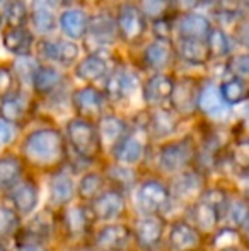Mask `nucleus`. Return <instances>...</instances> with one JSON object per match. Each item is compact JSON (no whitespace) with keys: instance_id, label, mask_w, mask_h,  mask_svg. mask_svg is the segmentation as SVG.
<instances>
[{"instance_id":"1","label":"nucleus","mask_w":249,"mask_h":251,"mask_svg":"<svg viewBox=\"0 0 249 251\" xmlns=\"http://www.w3.org/2000/svg\"><path fill=\"white\" fill-rule=\"evenodd\" d=\"M19 155L26 168L36 175H50L70 162L65 135L55 126L31 130L21 142Z\"/></svg>"},{"instance_id":"2","label":"nucleus","mask_w":249,"mask_h":251,"mask_svg":"<svg viewBox=\"0 0 249 251\" xmlns=\"http://www.w3.org/2000/svg\"><path fill=\"white\" fill-rule=\"evenodd\" d=\"M96 226L89 203H80L75 200L57 212L55 238H60L70 246H87Z\"/></svg>"},{"instance_id":"3","label":"nucleus","mask_w":249,"mask_h":251,"mask_svg":"<svg viewBox=\"0 0 249 251\" xmlns=\"http://www.w3.org/2000/svg\"><path fill=\"white\" fill-rule=\"evenodd\" d=\"M198 140L193 135H184L181 139L166 140L159 146L156 154V169L159 176L169 178L173 175L195 166Z\"/></svg>"},{"instance_id":"4","label":"nucleus","mask_w":249,"mask_h":251,"mask_svg":"<svg viewBox=\"0 0 249 251\" xmlns=\"http://www.w3.org/2000/svg\"><path fill=\"white\" fill-rule=\"evenodd\" d=\"M65 140L68 149H72L73 154L82 162H97L103 159L104 151L101 146L99 135H97L96 122L80 118H70L65 125Z\"/></svg>"},{"instance_id":"5","label":"nucleus","mask_w":249,"mask_h":251,"mask_svg":"<svg viewBox=\"0 0 249 251\" xmlns=\"http://www.w3.org/2000/svg\"><path fill=\"white\" fill-rule=\"evenodd\" d=\"M130 195L138 215H162L164 217V214H167L169 210L171 201L167 183L166 178L159 175L140 178Z\"/></svg>"},{"instance_id":"6","label":"nucleus","mask_w":249,"mask_h":251,"mask_svg":"<svg viewBox=\"0 0 249 251\" xmlns=\"http://www.w3.org/2000/svg\"><path fill=\"white\" fill-rule=\"evenodd\" d=\"M166 183L171 201L169 210L173 207H181V212H183L189 203H193L202 197V193L205 192V188L210 183V176L196 166H191L178 175L166 178Z\"/></svg>"},{"instance_id":"7","label":"nucleus","mask_w":249,"mask_h":251,"mask_svg":"<svg viewBox=\"0 0 249 251\" xmlns=\"http://www.w3.org/2000/svg\"><path fill=\"white\" fill-rule=\"evenodd\" d=\"M150 139L147 135V130L143 123H135L128 126V132L120 139V142L113 147L110 154L111 161L121 162L126 166H138L143 162L149 151Z\"/></svg>"},{"instance_id":"8","label":"nucleus","mask_w":249,"mask_h":251,"mask_svg":"<svg viewBox=\"0 0 249 251\" xmlns=\"http://www.w3.org/2000/svg\"><path fill=\"white\" fill-rule=\"evenodd\" d=\"M89 207L96 224L128 221L130 217V197L113 186H106L99 195L94 197Z\"/></svg>"},{"instance_id":"9","label":"nucleus","mask_w":249,"mask_h":251,"mask_svg":"<svg viewBox=\"0 0 249 251\" xmlns=\"http://www.w3.org/2000/svg\"><path fill=\"white\" fill-rule=\"evenodd\" d=\"M87 246L91 251H128L132 248V226L128 221L104 222L94 227Z\"/></svg>"},{"instance_id":"10","label":"nucleus","mask_w":249,"mask_h":251,"mask_svg":"<svg viewBox=\"0 0 249 251\" xmlns=\"http://www.w3.org/2000/svg\"><path fill=\"white\" fill-rule=\"evenodd\" d=\"M132 246L136 251H157L166 236L167 219L162 215H138L132 222Z\"/></svg>"},{"instance_id":"11","label":"nucleus","mask_w":249,"mask_h":251,"mask_svg":"<svg viewBox=\"0 0 249 251\" xmlns=\"http://www.w3.org/2000/svg\"><path fill=\"white\" fill-rule=\"evenodd\" d=\"M164 243L169 251H203L206 246L202 232L183 215L167 221Z\"/></svg>"},{"instance_id":"12","label":"nucleus","mask_w":249,"mask_h":251,"mask_svg":"<svg viewBox=\"0 0 249 251\" xmlns=\"http://www.w3.org/2000/svg\"><path fill=\"white\" fill-rule=\"evenodd\" d=\"M10 203V207L21 215V219H26L33 212L38 210L41 200V185L38 175L33 171H27L24 178L14 186L10 192L2 195Z\"/></svg>"},{"instance_id":"13","label":"nucleus","mask_w":249,"mask_h":251,"mask_svg":"<svg viewBox=\"0 0 249 251\" xmlns=\"http://www.w3.org/2000/svg\"><path fill=\"white\" fill-rule=\"evenodd\" d=\"M198 96L200 84L193 77H181L174 80L173 91L169 96V108L180 116L181 120L191 118L198 113Z\"/></svg>"},{"instance_id":"14","label":"nucleus","mask_w":249,"mask_h":251,"mask_svg":"<svg viewBox=\"0 0 249 251\" xmlns=\"http://www.w3.org/2000/svg\"><path fill=\"white\" fill-rule=\"evenodd\" d=\"M48 176V197L45 207L53 212L62 210L63 207L75 201V179L73 173L68 171V166L50 173Z\"/></svg>"},{"instance_id":"15","label":"nucleus","mask_w":249,"mask_h":251,"mask_svg":"<svg viewBox=\"0 0 249 251\" xmlns=\"http://www.w3.org/2000/svg\"><path fill=\"white\" fill-rule=\"evenodd\" d=\"M181 118L173 111L171 108L166 106H154L149 109L143 125H145L147 135H149L150 142H157V140H167L178 132L180 128Z\"/></svg>"},{"instance_id":"16","label":"nucleus","mask_w":249,"mask_h":251,"mask_svg":"<svg viewBox=\"0 0 249 251\" xmlns=\"http://www.w3.org/2000/svg\"><path fill=\"white\" fill-rule=\"evenodd\" d=\"M55 229H57V212L45 207L43 210L33 212L26 219H23L19 229H17L14 236L40 239V241L51 245V241L55 239Z\"/></svg>"},{"instance_id":"17","label":"nucleus","mask_w":249,"mask_h":251,"mask_svg":"<svg viewBox=\"0 0 249 251\" xmlns=\"http://www.w3.org/2000/svg\"><path fill=\"white\" fill-rule=\"evenodd\" d=\"M114 26H116V33L120 34L121 41H125L126 45H135L142 40L145 33V16L136 5L125 3L118 10Z\"/></svg>"},{"instance_id":"18","label":"nucleus","mask_w":249,"mask_h":251,"mask_svg":"<svg viewBox=\"0 0 249 251\" xmlns=\"http://www.w3.org/2000/svg\"><path fill=\"white\" fill-rule=\"evenodd\" d=\"M181 215L202 232V236L206 241L220 229L219 210L203 199H198L193 201V203H189Z\"/></svg>"},{"instance_id":"19","label":"nucleus","mask_w":249,"mask_h":251,"mask_svg":"<svg viewBox=\"0 0 249 251\" xmlns=\"http://www.w3.org/2000/svg\"><path fill=\"white\" fill-rule=\"evenodd\" d=\"M106 104H108L106 94L92 86L75 89L72 94V106L75 109L77 116L91 120V122H97V118L101 115H104Z\"/></svg>"},{"instance_id":"20","label":"nucleus","mask_w":249,"mask_h":251,"mask_svg":"<svg viewBox=\"0 0 249 251\" xmlns=\"http://www.w3.org/2000/svg\"><path fill=\"white\" fill-rule=\"evenodd\" d=\"M248 215H249V207H248L246 195L241 193L239 190H232L229 199H227V201L224 203V207L219 212L220 227L243 232L248 227Z\"/></svg>"},{"instance_id":"21","label":"nucleus","mask_w":249,"mask_h":251,"mask_svg":"<svg viewBox=\"0 0 249 251\" xmlns=\"http://www.w3.org/2000/svg\"><path fill=\"white\" fill-rule=\"evenodd\" d=\"M33 111V102L27 94L12 91L0 98V118L12 126H21L29 120Z\"/></svg>"},{"instance_id":"22","label":"nucleus","mask_w":249,"mask_h":251,"mask_svg":"<svg viewBox=\"0 0 249 251\" xmlns=\"http://www.w3.org/2000/svg\"><path fill=\"white\" fill-rule=\"evenodd\" d=\"M101 171H103L108 186L121 190V192L126 193L128 197H130V193L133 192L135 185L138 183V179L142 178L140 169L136 168V166H126L116 161L106 162Z\"/></svg>"},{"instance_id":"23","label":"nucleus","mask_w":249,"mask_h":251,"mask_svg":"<svg viewBox=\"0 0 249 251\" xmlns=\"http://www.w3.org/2000/svg\"><path fill=\"white\" fill-rule=\"evenodd\" d=\"M130 123L125 118L113 113H104L97 118L96 122V128H97V135H99L101 146H103L104 152H110L120 142V139L128 132Z\"/></svg>"},{"instance_id":"24","label":"nucleus","mask_w":249,"mask_h":251,"mask_svg":"<svg viewBox=\"0 0 249 251\" xmlns=\"http://www.w3.org/2000/svg\"><path fill=\"white\" fill-rule=\"evenodd\" d=\"M29 171L21 159L19 152H2L0 154V197L14 188L24 175Z\"/></svg>"},{"instance_id":"25","label":"nucleus","mask_w":249,"mask_h":251,"mask_svg":"<svg viewBox=\"0 0 249 251\" xmlns=\"http://www.w3.org/2000/svg\"><path fill=\"white\" fill-rule=\"evenodd\" d=\"M138 86L136 75L128 69H116L106 79V89L104 94L110 101H123L133 94Z\"/></svg>"},{"instance_id":"26","label":"nucleus","mask_w":249,"mask_h":251,"mask_svg":"<svg viewBox=\"0 0 249 251\" xmlns=\"http://www.w3.org/2000/svg\"><path fill=\"white\" fill-rule=\"evenodd\" d=\"M174 79L167 74H156L145 84H143L142 96L149 108L162 106L169 101L171 91H173Z\"/></svg>"},{"instance_id":"27","label":"nucleus","mask_w":249,"mask_h":251,"mask_svg":"<svg viewBox=\"0 0 249 251\" xmlns=\"http://www.w3.org/2000/svg\"><path fill=\"white\" fill-rule=\"evenodd\" d=\"M198 111H202L210 120H224L230 111V106L220 96V91L217 86L200 87L198 96Z\"/></svg>"},{"instance_id":"28","label":"nucleus","mask_w":249,"mask_h":251,"mask_svg":"<svg viewBox=\"0 0 249 251\" xmlns=\"http://www.w3.org/2000/svg\"><path fill=\"white\" fill-rule=\"evenodd\" d=\"M108 186L101 169H89L80 175L75 181V200L80 203H91L94 197H97Z\"/></svg>"},{"instance_id":"29","label":"nucleus","mask_w":249,"mask_h":251,"mask_svg":"<svg viewBox=\"0 0 249 251\" xmlns=\"http://www.w3.org/2000/svg\"><path fill=\"white\" fill-rule=\"evenodd\" d=\"M58 5L60 0H33L31 5V19L34 29L40 33H50L57 27Z\"/></svg>"},{"instance_id":"30","label":"nucleus","mask_w":249,"mask_h":251,"mask_svg":"<svg viewBox=\"0 0 249 251\" xmlns=\"http://www.w3.org/2000/svg\"><path fill=\"white\" fill-rule=\"evenodd\" d=\"M2 45L12 55L26 56L34 47V36L24 26H9L2 34Z\"/></svg>"},{"instance_id":"31","label":"nucleus","mask_w":249,"mask_h":251,"mask_svg":"<svg viewBox=\"0 0 249 251\" xmlns=\"http://www.w3.org/2000/svg\"><path fill=\"white\" fill-rule=\"evenodd\" d=\"M38 50H40V55L43 58L57 62L60 65H72L77 60V56H79V47L75 43H72V41L63 40L41 41Z\"/></svg>"},{"instance_id":"32","label":"nucleus","mask_w":249,"mask_h":251,"mask_svg":"<svg viewBox=\"0 0 249 251\" xmlns=\"http://www.w3.org/2000/svg\"><path fill=\"white\" fill-rule=\"evenodd\" d=\"M75 74L80 80L92 84L106 79V75L110 74V65H108V60L103 56V53L94 51L84 60H80L79 65L75 67Z\"/></svg>"},{"instance_id":"33","label":"nucleus","mask_w":249,"mask_h":251,"mask_svg":"<svg viewBox=\"0 0 249 251\" xmlns=\"http://www.w3.org/2000/svg\"><path fill=\"white\" fill-rule=\"evenodd\" d=\"M176 53L181 60L191 63V65H203L210 60L205 40H198V38L180 36V41L176 45Z\"/></svg>"},{"instance_id":"34","label":"nucleus","mask_w":249,"mask_h":251,"mask_svg":"<svg viewBox=\"0 0 249 251\" xmlns=\"http://www.w3.org/2000/svg\"><path fill=\"white\" fill-rule=\"evenodd\" d=\"M114 31H116L114 21L111 19L108 14H99V16H96L91 21H87V31L86 33H89L91 40L96 41L97 50H99V47H103V45H110L111 41H113Z\"/></svg>"},{"instance_id":"35","label":"nucleus","mask_w":249,"mask_h":251,"mask_svg":"<svg viewBox=\"0 0 249 251\" xmlns=\"http://www.w3.org/2000/svg\"><path fill=\"white\" fill-rule=\"evenodd\" d=\"M63 77L53 67H38L34 70L33 77H31V84H33V89L36 91V94L40 96H48L53 91H57L60 87Z\"/></svg>"},{"instance_id":"36","label":"nucleus","mask_w":249,"mask_h":251,"mask_svg":"<svg viewBox=\"0 0 249 251\" xmlns=\"http://www.w3.org/2000/svg\"><path fill=\"white\" fill-rule=\"evenodd\" d=\"M212 29L210 21L200 14H184L178 21V33L181 38H198L205 40L208 31Z\"/></svg>"},{"instance_id":"37","label":"nucleus","mask_w":249,"mask_h":251,"mask_svg":"<svg viewBox=\"0 0 249 251\" xmlns=\"http://www.w3.org/2000/svg\"><path fill=\"white\" fill-rule=\"evenodd\" d=\"M87 16L80 9H68L60 16V27L70 40H80L86 36Z\"/></svg>"},{"instance_id":"38","label":"nucleus","mask_w":249,"mask_h":251,"mask_svg":"<svg viewBox=\"0 0 249 251\" xmlns=\"http://www.w3.org/2000/svg\"><path fill=\"white\" fill-rule=\"evenodd\" d=\"M169 41L156 40L154 43H150L143 51V60L145 63L154 70H162L169 65L171 56H173V50H171Z\"/></svg>"},{"instance_id":"39","label":"nucleus","mask_w":249,"mask_h":251,"mask_svg":"<svg viewBox=\"0 0 249 251\" xmlns=\"http://www.w3.org/2000/svg\"><path fill=\"white\" fill-rule=\"evenodd\" d=\"M21 215L10 207V203L3 197H0V241H10L16 231L19 229Z\"/></svg>"},{"instance_id":"40","label":"nucleus","mask_w":249,"mask_h":251,"mask_svg":"<svg viewBox=\"0 0 249 251\" xmlns=\"http://www.w3.org/2000/svg\"><path fill=\"white\" fill-rule=\"evenodd\" d=\"M219 91L222 100L229 106H236L248 100V84L246 80L239 79V77H232L230 80H226L219 87Z\"/></svg>"},{"instance_id":"41","label":"nucleus","mask_w":249,"mask_h":251,"mask_svg":"<svg viewBox=\"0 0 249 251\" xmlns=\"http://www.w3.org/2000/svg\"><path fill=\"white\" fill-rule=\"evenodd\" d=\"M206 48H208L210 58H222L227 56L230 51V40L222 29L215 27V29H210L208 34L205 38Z\"/></svg>"},{"instance_id":"42","label":"nucleus","mask_w":249,"mask_h":251,"mask_svg":"<svg viewBox=\"0 0 249 251\" xmlns=\"http://www.w3.org/2000/svg\"><path fill=\"white\" fill-rule=\"evenodd\" d=\"M10 241H12V248H9L10 251H51L50 243L40 241V239L14 236Z\"/></svg>"},{"instance_id":"43","label":"nucleus","mask_w":249,"mask_h":251,"mask_svg":"<svg viewBox=\"0 0 249 251\" xmlns=\"http://www.w3.org/2000/svg\"><path fill=\"white\" fill-rule=\"evenodd\" d=\"M140 10L143 16H149L152 19L162 17L169 9V0H140Z\"/></svg>"},{"instance_id":"44","label":"nucleus","mask_w":249,"mask_h":251,"mask_svg":"<svg viewBox=\"0 0 249 251\" xmlns=\"http://www.w3.org/2000/svg\"><path fill=\"white\" fill-rule=\"evenodd\" d=\"M227 69L230 70V74H232L234 77H239V79L246 80L249 75V56L246 53L232 56V58L229 60V63H227Z\"/></svg>"},{"instance_id":"45","label":"nucleus","mask_w":249,"mask_h":251,"mask_svg":"<svg viewBox=\"0 0 249 251\" xmlns=\"http://www.w3.org/2000/svg\"><path fill=\"white\" fill-rule=\"evenodd\" d=\"M16 75L7 67H0V98L16 91Z\"/></svg>"},{"instance_id":"46","label":"nucleus","mask_w":249,"mask_h":251,"mask_svg":"<svg viewBox=\"0 0 249 251\" xmlns=\"http://www.w3.org/2000/svg\"><path fill=\"white\" fill-rule=\"evenodd\" d=\"M152 31H154V36H156L157 40L169 41V38H171V23L166 19V16L154 19Z\"/></svg>"},{"instance_id":"47","label":"nucleus","mask_w":249,"mask_h":251,"mask_svg":"<svg viewBox=\"0 0 249 251\" xmlns=\"http://www.w3.org/2000/svg\"><path fill=\"white\" fill-rule=\"evenodd\" d=\"M14 128H16V126L9 125V123L0 118V151H2L3 147H7L14 140V135H16Z\"/></svg>"},{"instance_id":"48","label":"nucleus","mask_w":249,"mask_h":251,"mask_svg":"<svg viewBox=\"0 0 249 251\" xmlns=\"http://www.w3.org/2000/svg\"><path fill=\"white\" fill-rule=\"evenodd\" d=\"M203 0H169V5H173L176 10L181 12H189V10L196 9Z\"/></svg>"},{"instance_id":"49","label":"nucleus","mask_w":249,"mask_h":251,"mask_svg":"<svg viewBox=\"0 0 249 251\" xmlns=\"http://www.w3.org/2000/svg\"><path fill=\"white\" fill-rule=\"evenodd\" d=\"M0 251H10L9 250V245L5 241H0Z\"/></svg>"},{"instance_id":"50","label":"nucleus","mask_w":249,"mask_h":251,"mask_svg":"<svg viewBox=\"0 0 249 251\" xmlns=\"http://www.w3.org/2000/svg\"><path fill=\"white\" fill-rule=\"evenodd\" d=\"M203 2H210V3H215V5H217V3H219L220 0H203Z\"/></svg>"},{"instance_id":"51","label":"nucleus","mask_w":249,"mask_h":251,"mask_svg":"<svg viewBox=\"0 0 249 251\" xmlns=\"http://www.w3.org/2000/svg\"><path fill=\"white\" fill-rule=\"evenodd\" d=\"M128 251H130V250H128Z\"/></svg>"}]
</instances>
